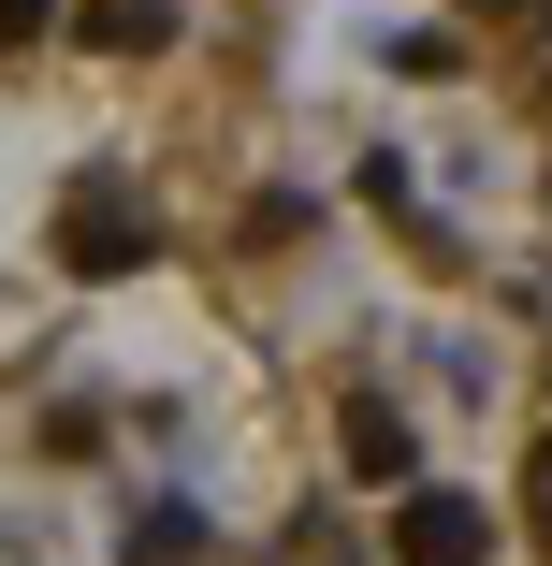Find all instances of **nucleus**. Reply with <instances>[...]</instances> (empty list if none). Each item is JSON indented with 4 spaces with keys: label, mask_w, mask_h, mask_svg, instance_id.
<instances>
[{
    "label": "nucleus",
    "mask_w": 552,
    "mask_h": 566,
    "mask_svg": "<svg viewBox=\"0 0 552 566\" xmlns=\"http://www.w3.org/2000/svg\"><path fill=\"white\" fill-rule=\"evenodd\" d=\"M393 73H421V87H451V73H466V44H451V30H393Z\"/></svg>",
    "instance_id": "obj_6"
},
{
    "label": "nucleus",
    "mask_w": 552,
    "mask_h": 566,
    "mask_svg": "<svg viewBox=\"0 0 552 566\" xmlns=\"http://www.w3.org/2000/svg\"><path fill=\"white\" fill-rule=\"evenodd\" d=\"M59 262H73V276H146V262H160L146 189H132V175H73V189H59Z\"/></svg>",
    "instance_id": "obj_1"
},
{
    "label": "nucleus",
    "mask_w": 552,
    "mask_h": 566,
    "mask_svg": "<svg viewBox=\"0 0 552 566\" xmlns=\"http://www.w3.org/2000/svg\"><path fill=\"white\" fill-rule=\"evenodd\" d=\"M494 552V509L480 494H407L393 509V566H480Z\"/></svg>",
    "instance_id": "obj_2"
},
{
    "label": "nucleus",
    "mask_w": 552,
    "mask_h": 566,
    "mask_svg": "<svg viewBox=\"0 0 552 566\" xmlns=\"http://www.w3.org/2000/svg\"><path fill=\"white\" fill-rule=\"evenodd\" d=\"M523 494H538V537H552V436H538V465H523Z\"/></svg>",
    "instance_id": "obj_8"
},
{
    "label": "nucleus",
    "mask_w": 552,
    "mask_h": 566,
    "mask_svg": "<svg viewBox=\"0 0 552 566\" xmlns=\"http://www.w3.org/2000/svg\"><path fill=\"white\" fill-rule=\"evenodd\" d=\"M30 30H59V0H0V59H15Z\"/></svg>",
    "instance_id": "obj_7"
},
{
    "label": "nucleus",
    "mask_w": 552,
    "mask_h": 566,
    "mask_svg": "<svg viewBox=\"0 0 552 566\" xmlns=\"http://www.w3.org/2000/svg\"><path fill=\"white\" fill-rule=\"evenodd\" d=\"M189 552H204L189 509H146V523H132V566H189Z\"/></svg>",
    "instance_id": "obj_5"
},
{
    "label": "nucleus",
    "mask_w": 552,
    "mask_h": 566,
    "mask_svg": "<svg viewBox=\"0 0 552 566\" xmlns=\"http://www.w3.org/2000/svg\"><path fill=\"white\" fill-rule=\"evenodd\" d=\"M87 44L102 59H146V44H175V15H160V0H87Z\"/></svg>",
    "instance_id": "obj_4"
},
{
    "label": "nucleus",
    "mask_w": 552,
    "mask_h": 566,
    "mask_svg": "<svg viewBox=\"0 0 552 566\" xmlns=\"http://www.w3.org/2000/svg\"><path fill=\"white\" fill-rule=\"evenodd\" d=\"M335 450H350L364 480H407V407H378V392H364V407L335 421Z\"/></svg>",
    "instance_id": "obj_3"
}]
</instances>
